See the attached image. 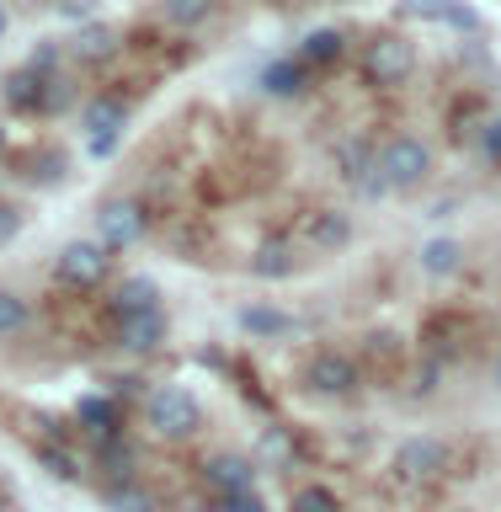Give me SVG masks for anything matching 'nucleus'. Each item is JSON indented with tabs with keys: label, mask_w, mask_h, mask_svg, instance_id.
Instances as JSON below:
<instances>
[{
	"label": "nucleus",
	"mask_w": 501,
	"mask_h": 512,
	"mask_svg": "<svg viewBox=\"0 0 501 512\" xmlns=\"http://www.w3.org/2000/svg\"><path fill=\"white\" fill-rule=\"evenodd\" d=\"M43 86H48V80H38L32 70H16V75L6 80V102H11V107H38V102H43Z\"/></svg>",
	"instance_id": "b1692460"
},
{
	"label": "nucleus",
	"mask_w": 501,
	"mask_h": 512,
	"mask_svg": "<svg viewBox=\"0 0 501 512\" xmlns=\"http://www.w3.org/2000/svg\"><path fill=\"white\" fill-rule=\"evenodd\" d=\"M32 326V304L16 294V288H0V342L6 336H22Z\"/></svg>",
	"instance_id": "4be33fe9"
},
{
	"label": "nucleus",
	"mask_w": 501,
	"mask_h": 512,
	"mask_svg": "<svg viewBox=\"0 0 501 512\" xmlns=\"http://www.w3.org/2000/svg\"><path fill=\"white\" fill-rule=\"evenodd\" d=\"M379 171L390 192H416L432 176V144H422L416 134H395L379 144Z\"/></svg>",
	"instance_id": "f03ea898"
},
{
	"label": "nucleus",
	"mask_w": 501,
	"mask_h": 512,
	"mask_svg": "<svg viewBox=\"0 0 501 512\" xmlns=\"http://www.w3.org/2000/svg\"><path fill=\"white\" fill-rule=\"evenodd\" d=\"M443 27H454V32H480V11L464 6V0H454V11H448Z\"/></svg>",
	"instance_id": "c756f323"
},
{
	"label": "nucleus",
	"mask_w": 501,
	"mask_h": 512,
	"mask_svg": "<svg viewBox=\"0 0 501 512\" xmlns=\"http://www.w3.org/2000/svg\"><path fill=\"white\" fill-rule=\"evenodd\" d=\"M112 54H118V32H112L107 22L80 27L75 43H70V59H80V64H107Z\"/></svg>",
	"instance_id": "2eb2a0df"
},
{
	"label": "nucleus",
	"mask_w": 501,
	"mask_h": 512,
	"mask_svg": "<svg viewBox=\"0 0 501 512\" xmlns=\"http://www.w3.org/2000/svg\"><path fill=\"white\" fill-rule=\"evenodd\" d=\"M75 422H80V432H86L91 443H102V438H118L123 432V411H118L112 395H80Z\"/></svg>",
	"instance_id": "ddd939ff"
},
{
	"label": "nucleus",
	"mask_w": 501,
	"mask_h": 512,
	"mask_svg": "<svg viewBox=\"0 0 501 512\" xmlns=\"http://www.w3.org/2000/svg\"><path fill=\"white\" fill-rule=\"evenodd\" d=\"M368 80L374 86H400V80H411V70H416V48L406 43V38H374L368 43Z\"/></svg>",
	"instance_id": "6e6552de"
},
{
	"label": "nucleus",
	"mask_w": 501,
	"mask_h": 512,
	"mask_svg": "<svg viewBox=\"0 0 501 512\" xmlns=\"http://www.w3.org/2000/svg\"><path fill=\"white\" fill-rule=\"evenodd\" d=\"M342 48H347V38H342L336 27H315L310 38L299 43V64H304V70H320V64H336V59H342Z\"/></svg>",
	"instance_id": "dca6fc26"
},
{
	"label": "nucleus",
	"mask_w": 501,
	"mask_h": 512,
	"mask_svg": "<svg viewBox=\"0 0 501 512\" xmlns=\"http://www.w3.org/2000/svg\"><path fill=\"white\" fill-rule=\"evenodd\" d=\"M203 486L214 491V496L256 491V464L246 454H208L203 459Z\"/></svg>",
	"instance_id": "9d476101"
},
{
	"label": "nucleus",
	"mask_w": 501,
	"mask_h": 512,
	"mask_svg": "<svg viewBox=\"0 0 501 512\" xmlns=\"http://www.w3.org/2000/svg\"><path fill=\"white\" fill-rule=\"evenodd\" d=\"M448 11H454V0H400V16H411V22H448Z\"/></svg>",
	"instance_id": "a878e982"
},
{
	"label": "nucleus",
	"mask_w": 501,
	"mask_h": 512,
	"mask_svg": "<svg viewBox=\"0 0 501 512\" xmlns=\"http://www.w3.org/2000/svg\"><path fill=\"white\" fill-rule=\"evenodd\" d=\"M475 139H480V155H486V160H491V166H501V118H491V123H486V128H480V134H475Z\"/></svg>",
	"instance_id": "c85d7f7f"
},
{
	"label": "nucleus",
	"mask_w": 501,
	"mask_h": 512,
	"mask_svg": "<svg viewBox=\"0 0 501 512\" xmlns=\"http://www.w3.org/2000/svg\"><path fill=\"white\" fill-rule=\"evenodd\" d=\"M448 464H454V454H448L443 438H406L395 448L390 470H395V480H406V486H432V480L448 475Z\"/></svg>",
	"instance_id": "7ed1b4c3"
},
{
	"label": "nucleus",
	"mask_w": 501,
	"mask_h": 512,
	"mask_svg": "<svg viewBox=\"0 0 501 512\" xmlns=\"http://www.w3.org/2000/svg\"><path fill=\"white\" fill-rule=\"evenodd\" d=\"M214 512H267V502L256 491H235V496H219Z\"/></svg>",
	"instance_id": "cd10ccee"
},
{
	"label": "nucleus",
	"mask_w": 501,
	"mask_h": 512,
	"mask_svg": "<svg viewBox=\"0 0 501 512\" xmlns=\"http://www.w3.org/2000/svg\"><path fill=\"white\" fill-rule=\"evenodd\" d=\"M459 267H464V246H459V240L438 235V240H427V246H422V272H432V278H448V272H459Z\"/></svg>",
	"instance_id": "6ab92c4d"
},
{
	"label": "nucleus",
	"mask_w": 501,
	"mask_h": 512,
	"mask_svg": "<svg viewBox=\"0 0 501 512\" xmlns=\"http://www.w3.org/2000/svg\"><path fill=\"white\" fill-rule=\"evenodd\" d=\"M123 128H128V107L118 102V96H91L86 107H80V134H86L91 155H112L123 144Z\"/></svg>",
	"instance_id": "423d86ee"
},
{
	"label": "nucleus",
	"mask_w": 501,
	"mask_h": 512,
	"mask_svg": "<svg viewBox=\"0 0 501 512\" xmlns=\"http://www.w3.org/2000/svg\"><path fill=\"white\" fill-rule=\"evenodd\" d=\"M262 91L267 96H299L304 91V64H294V59L267 64V70H262Z\"/></svg>",
	"instance_id": "412c9836"
},
{
	"label": "nucleus",
	"mask_w": 501,
	"mask_h": 512,
	"mask_svg": "<svg viewBox=\"0 0 501 512\" xmlns=\"http://www.w3.org/2000/svg\"><path fill=\"white\" fill-rule=\"evenodd\" d=\"M240 331L262 336V342H272V336H288L294 331V320H288L283 310H272V304H246L240 310Z\"/></svg>",
	"instance_id": "f3484780"
},
{
	"label": "nucleus",
	"mask_w": 501,
	"mask_h": 512,
	"mask_svg": "<svg viewBox=\"0 0 501 512\" xmlns=\"http://www.w3.org/2000/svg\"><path fill=\"white\" fill-rule=\"evenodd\" d=\"M294 512H336V496L326 486H304L294 491Z\"/></svg>",
	"instance_id": "bb28decb"
},
{
	"label": "nucleus",
	"mask_w": 501,
	"mask_h": 512,
	"mask_svg": "<svg viewBox=\"0 0 501 512\" xmlns=\"http://www.w3.org/2000/svg\"><path fill=\"white\" fill-rule=\"evenodd\" d=\"M166 336H171V320H166V310H139V315H123L118 320V347L123 352H134V358H150V352H160L166 347Z\"/></svg>",
	"instance_id": "1a4fd4ad"
},
{
	"label": "nucleus",
	"mask_w": 501,
	"mask_h": 512,
	"mask_svg": "<svg viewBox=\"0 0 501 512\" xmlns=\"http://www.w3.org/2000/svg\"><path fill=\"white\" fill-rule=\"evenodd\" d=\"M107 512H155V496L144 491L134 475L112 480V486H107Z\"/></svg>",
	"instance_id": "aec40b11"
},
{
	"label": "nucleus",
	"mask_w": 501,
	"mask_h": 512,
	"mask_svg": "<svg viewBox=\"0 0 501 512\" xmlns=\"http://www.w3.org/2000/svg\"><path fill=\"white\" fill-rule=\"evenodd\" d=\"M144 427L166 443H187V438H198V427H203V406L182 390V384H155V390L144 395Z\"/></svg>",
	"instance_id": "f257e3e1"
},
{
	"label": "nucleus",
	"mask_w": 501,
	"mask_h": 512,
	"mask_svg": "<svg viewBox=\"0 0 501 512\" xmlns=\"http://www.w3.org/2000/svg\"><path fill=\"white\" fill-rule=\"evenodd\" d=\"M160 304V283L150 278V272H128V278L112 288V315H139V310H155Z\"/></svg>",
	"instance_id": "4468645a"
},
{
	"label": "nucleus",
	"mask_w": 501,
	"mask_h": 512,
	"mask_svg": "<svg viewBox=\"0 0 501 512\" xmlns=\"http://www.w3.org/2000/svg\"><path fill=\"white\" fill-rule=\"evenodd\" d=\"M214 16V0H166V22L171 27H203Z\"/></svg>",
	"instance_id": "393cba45"
},
{
	"label": "nucleus",
	"mask_w": 501,
	"mask_h": 512,
	"mask_svg": "<svg viewBox=\"0 0 501 512\" xmlns=\"http://www.w3.org/2000/svg\"><path fill=\"white\" fill-rule=\"evenodd\" d=\"M38 464H43L54 480H64V486L86 475V459H80L75 448H64V443H38Z\"/></svg>",
	"instance_id": "a211bd4d"
},
{
	"label": "nucleus",
	"mask_w": 501,
	"mask_h": 512,
	"mask_svg": "<svg viewBox=\"0 0 501 512\" xmlns=\"http://www.w3.org/2000/svg\"><path fill=\"white\" fill-rule=\"evenodd\" d=\"M16 235H22V208H16V203H0V246H11Z\"/></svg>",
	"instance_id": "7c9ffc66"
},
{
	"label": "nucleus",
	"mask_w": 501,
	"mask_h": 512,
	"mask_svg": "<svg viewBox=\"0 0 501 512\" xmlns=\"http://www.w3.org/2000/svg\"><path fill=\"white\" fill-rule=\"evenodd\" d=\"M304 390H310L315 400H347L352 390H358V363L347 358V352H336V347H326V352H315L310 363H304Z\"/></svg>",
	"instance_id": "20e7f679"
},
{
	"label": "nucleus",
	"mask_w": 501,
	"mask_h": 512,
	"mask_svg": "<svg viewBox=\"0 0 501 512\" xmlns=\"http://www.w3.org/2000/svg\"><path fill=\"white\" fill-rule=\"evenodd\" d=\"M496 390H501V358H496Z\"/></svg>",
	"instance_id": "473e14b6"
},
{
	"label": "nucleus",
	"mask_w": 501,
	"mask_h": 512,
	"mask_svg": "<svg viewBox=\"0 0 501 512\" xmlns=\"http://www.w3.org/2000/svg\"><path fill=\"white\" fill-rule=\"evenodd\" d=\"M107 272H112V251L102 240H70V246L54 256V278L64 288H91V283H102Z\"/></svg>",
	"instance_id": "0eeeda50"
},
{
	"label": "nucleus",
	"mask_w": 501,
	"mask_h": 512,
	"mask_svg": "<svg viewBox=\"0 0 501 512\" xmlns=\"http://www.w3.org/2000/svg\"><path fill=\"white\" fill-rule=\"evenodd\" d=\"M299 240H304L310 251H342V246H352V214H336V208H315V214L304 219Z\"/></svg>",
	"instance_id": "f8f14e48"
},
{
	"label": "nucleus",
	"mask_w": 501,
	"mask_h": 512,
	"mask_svg": "<svg viewBox=\"0 0 501 512\" xmlns=\"http://www.w3.org/2000/svg\"><path fill=\"white\" fill-rule=\"evenodd\" d=\"M0 38H6V0H0Z\"/></svg>",
	"instance_id": "2f4dec72"
},
{
	"label": "nucleus",
	"mask_w": 501,
	"mask_h": 512,
	"mask_svg": "<svg viewBox=\"0 0 501 512\" xmlns=\"http://www.w3.org/2000/svg\"><path fill=\"white\" fill-rule=\"evenodd\" d=\"M144 230H150V214H144V203H134V198H112V203L96 208V240H102L107 251L139 246Z\"/></svg>",
	"instance_id": "39448f33"
},
{
	"label": "nucleus",
	"mask_w": 501,
	"mask_h": 512,
	"mask_svg": "<svg viewBox=\"0 0 501 512\" xmlns=\"http://www.w3.org/2000/svg\"><path fill=\"white\" fill-rule=\"evenodd\" d=\"M294 267H299V240H294V235H267L262 246L251 251V272H256L262 283L294 278Z\"/></svg>",
	"instance_id": "9b49d317"
},
{
	"label": "nucleus",
	"mask_w": 501,
	"mask_h": 512,
	"mask_svg": "<svg viewBox=\"0 0 501 512\" xmlns=\"http://www.w3.org/2000/svg\"><path fill=\"white\" fill-rule=\"evenodd\" d=\"M96 459H102V470H112V480H128V475H134V464H139L134 443H123V438H102V443H96Z\"/></svg>",
	"instance_id": "5701e85b"
}]
</instances>
